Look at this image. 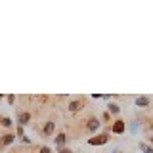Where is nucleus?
Here are the masks:
<instances>
[{
  "instance_id": "dca6fc26",
  "label": "nucleus",
  "mask_w": 153,
  "mask_h": 153,
  "mask_svg": "<svg viewBox=\"0 0 153 153\" xmlns=\"http://www.w3.org/2000/svg\"><path fill=\"white\" fill-rule=\"evenodd\" d=\"M102 119H103V121H105V123H113V121H111V115H109L107 111H105V113H103V117H102Z\"/></svg>"
},
{
  "instance_id": "39448f33",
  "label": "nucleus",
  "mask_w": 153,
  "mask_h": 153,
  "mask_svg": "<svg viewBox=\"0 0 153 153\" xmlns=\"http://www.w3.org/2000/svg\"><path fill=\"white\" fill-rule=\"evenodd\" d=\"M134 103H136V107H149V105H151V98H149V96H138V98L134 100Z\"/></svg>"
},
{
  "instance_id": "f3484780",
  "label": "nucleus",
  "mask_w": 153,
  "mask_h": 153,
  "mask_svg": "<svg viewBox=\"0 0 153 153\" xmlns=\"http://www.w3.org/2000/svg\"><path fill=\"white\" fill-rule=\"evenodd\" d=\"M57 153H75V151L67 149V147H57Z\"/></svg>"
},
{
  "instance_id": "6e6552de",
  "label": "nucleus",
  "mask_w": 153,
  "mask_h": 153,
  "mask_svg": "<svg viewBox=\"0 0 153 153\" xmlns=\"http://www.w3.org/2000/svg\"><path fill=\"white\" fill-rule=\"evenodd\" d=\"M67 109H69L71 113H76V111H80L82 109V102L80 100H71L69 105H67Z\"/></svg>"
},
{
  "instance_id": "6ab92c4d",
  "label": "nucleus",
  "mask_w": 153,
  "mask_h": 153,
  "mask_svg": "<svg viewBox=\"0 0 153 153\" xmlns=\"http://www.w3.org/2000/svg\"><path fill=\"white\" fill-rule=\"evenodd\" d=\"M6 100H8V103H10V105H13V103H16V96H12V94H10Z\"/></svg>"
},
{
  "instance_id": "aec40b11",
  "label": "nucleus",
  "mask_w": 153,
  "mask_h": 153,
  "mask_svg": "<svg viewBox=\"0 0 153 153\" xmlns=\"http://www.w3.org/2000/svg\"><path fill=\"white\" fill-rule=\"evenodd\" d=\"M149 143H151V146H153V136H151V138H149Z\"/></svg>"
},
{
  "instance_id": "f257e3e1",
  "label": "nucleus",
  "mask_w": 153,
  "mask_h": 153,
  "mask_svg": "<svg viewBox=\"0 0 153 153\" xmlns=\"http://www.w3.org/2000/svg\"><path fill=\"white\" fill-rule=\"evenodd\" d=\"M109 140H111V134L103 132V134H98L94 138H88V146H105Z\"/></svg>"
},
{
  "instance_id": "f03ea898",
  "label": "nucleus",
  "mask_w": 153,
  "mask_h": 153,
  "mask_svg": "<svg viewBox=\"0 0 153 153\" xmlns=\"http://www.w3.org/2000/svg\"><path fill=\"white\" fill-rule=\"evenodd\" d=\"M124 130H126V123H124L123 119H117V121L111 123V134H115V136H121Z\"/></svg>"
},
{
  "instance_id": "7ed1b4c3",
  "label": "nucleus",
  "mask_w": 153,
  "mask_h": 153,
  "mask_svg": "<svg viewBox=\"0 0 153 153\" xmlns=\"http://www.w3.org/2000/svg\"><path fill=\"white\" fill-rule=\"evenodd\" d=\"M102 124H103V123L100 121L98 117H90L88 121H86V128H88V132H98Z\"/></svg>"
},
{
  "instance_id": "1a4fd4ad",
  "label": "nucleus",
  "mask_w": 153,
  "mask_h": 153,
  "mask_svg": "<svg viewBox=\"0 0 153 153\" xmlns=\"http://www.w3.org/2000/svg\"><path fill=\"white\" fill-rule=\"evenodd\" d=\"M54 142H56L57 147H65V143H67V134H65V132H59V134L54 138Z\"/></svg>"
},
{
  "instance_id": "9b49d317",
  "label": "nucleus",
  "mask_w": 153,
  "mask_h": 153,
  "mask_svg": "<svg viewBox=\"0 0 153 153\" xmlns=\"http://www.w3.org/2000/svg\"><path fill=\"white\" fill-rule=\"evenodd\" d=\"M138 149H140L142 153H153V147L147 146L146 142H140V143H138Z\"/></svg>"
},
{
  "instance_id": "4be33fe9",
  "label": "nucleus",
  "mask_w": 153,
  "mask_h": 153,
  "mask_svg": "<svg viewBox=\"0 0 153 153\" xmlns=\"http://www.w3.org/2000/svg\"><path fill=\"white\" fill-rule=\"evenodd\" d=\"M2 98H4V96H2V94H0V102H2Z\"/></svg>"
},
{
  "instance_id": "412c9836",
  "label": "nucleus",
  "mask_w": 153,
  "mask_h": 153,
  "mask_svg": "<svg viewBox=\"0 0 153 153\" xmlns=\"http://www.w3.org/2000/svg\"><path fill=\"white\" fill-rule=\"evenodd\" d=\"M113 153H123V151H119V149H115V151H113Z\"/></svg>"
},
{
  "instance_id": "f8f14e48",
  "label": "nucleus",
  "mask_w": 153,
  "mask_h": 153,
  "mask_svg": "<svg viewBox=\"0 0 153 153\" xmlns=\"http://www.w3.org/2000/svg\"><path fill=\"white\" fill-rule=\"evenodd\" d=\"M0 124H2L4 128H12L13 126V121L10 117H0Z\"/></svg>"
},
{
  "instance_id": "a211bd4d",
  "label": "nucleus",
  "mask_w": 153,
  "mask_h": 153,
  "mask_svg": "<svg viewBox=\"0 0 153 153\" xmlns=\"http://www.w3.org/2000/svg\"><path fill=\"white\" fill-rule=\"evenodd\" d=\"M21 142H23V143H27V146H29V143H33V140H31L29 136H21Z\"/></svg>"
},
{
  "instance_id": "4468645a",
  "label": "nucleus",
  "mask_w": 153,
  "mask_h": 153,
  "mask_svg": "<svg viewBox=\"0 0 153 153\" xmlns=\"http://www.w3.org/2000/svg\"><path fill=\"white\" fill-rule=\"evenodd\" d=\"M16 136H17V138L25 136V134H23V126H19V124H17V126H16Z\"/></svg>"
},
{
  "instance_id": "9d476101",
  "label": "nucleus",
  "mask_w": 153,
  "mask_h": 153,
  "mask_svg": "<svg viewBox=\"0 0 153 153\" xmlns=\"http://www.w3.org/2000/svg\"><path fill=\"white\" fill-rule=\"evenodd\" d=\"M107 113L109 115H119V113H121V105H119V103H107Z\"/></svg>"
},
{
  "instance_id": "ddd939ff",
  "label": "nucleus",
  "mask_w": 153,
  "mask_h": 153,
  "mask_svg": "<svg viewBox=\"0 0 153 153\" xmlns=\"http://www.w3.org/2000/svg\"><path fill=\"white\" fill-rule=\"evenodd\" d=\"M138 128H140V123L134 121V123L130 124V132H132V134H136V132H138Z\"/></svg>"
},
{
  "instance_id": "2eb2a0df",
  "label": "nucleus",
  "mask_w": 153,
  "mask_h": 153,
  "mask_svg": "<svg viewBox=\"0 0 153 153\" xmlns=\"http://www.w3.org/2000/svg\"><path fill=\"white\" fill-rule=\"evenodd\" d=\"M38 153H52V149H50L48 146H42L40 149H38Z\"/></svg>"
},
{
  "instance_id": "0eeeda50",
  "label": "nucleus",
  "mask_w": 153,
  "mask_h": 153,
  "mask_svg": "<svg viewBox=\"0 0 153 153\" xmlns=\"http://www.w3.org/2000/svg\"><path fill=\"white\" fill-rule=\"evenodd\" d=\"M54 130H56V123L54 121H46L44 126H42V134H44V136H52Z\"/></svg>"
},
{
  "instance_id": "20e7f679",
  "label": "nucleus",
  "mask_w": 153,
  "mask_h": 153,
  "mask_svg": "<svg viewBox=\"0 0 153 153\" xmlns=\"http://www.w3.org/2000/svg\"><path fill=\"white\" fill-rule=\"evenodd\" d=\"M29 123H31V111L17 113V124H19V126H27Z\"/></svg>"
},
{
  "instance_id": "423d86ee",
  "label": "nucleus",
  "mask_w": 153,
  "mask_h": 153,
  "mask_svg": "<svg viewBox=\"0 0 153 153\" xmlns=\"http://www.w3.org/2000/svg\"><path fill=\"white\" fill-rule=\"evenodd\" d=\"M16 134H4V136H0V146H12V143H16Z\"/></svg>"
}]
</instances>
